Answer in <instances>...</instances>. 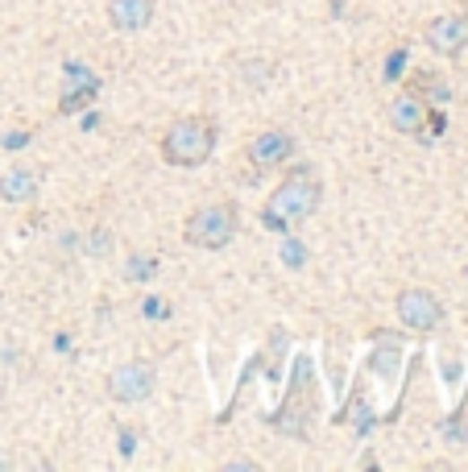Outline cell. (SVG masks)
Returning <instances> with one entry per match:
<instances>
[{
    "label": "cell",
    "mask_w": 468,
    "mask_h": 472,
    "mask_svg": "<svg viewBox=\"0 0 468 472\" xmlns=\"http://www.w3.org/2000/svg\"><path fill=\"white\" fill-rule=\"evenodd\" d=\"M38 191H42V174L33 170V166H9V170L0 174V204H9V207L33 204Z\"/></svg>",
    "instance_id": "obj_10"
},
{
    "label": "cell",
    "mask_w": 468,
    "mask_h": 472,
    "mask_svg": "<svg viewBox=\"0 0 468 472\" xmlns=\"http://www.w3.org/2000/svg\"><path fill=\"white\" fill-rule=\"evenodd\" d=\"M83 253H88V258H108V253H112V232H108V228H104V224L91 228Z\"/></svg>",
    "instance_id": "obj_12"
},
{
    "label": "cell",
    "mask_w": 468,
    "mask_h": 472,
    "mask_svg": "<svg viewBox=\"0 0 468 472\" xmlns=\"http://www.w3.org/2000/svg\"><path fill=\"white\" fill-rule=\"evenodd\" d=\"M216 145H220V125L212 117H178L158 137V153L175 170H199V166H207Z\"/></svg>",
    "instance_id": "obj_2"
},
{
    "label": "cell",
    "mask_w": 468,
    "mask_h": 472,
    "mask_svg": "<svg viewBox=\"0 0 468 472\" xmlns=\"http://www.w3.org/2000/svg\"><path fill=\"white\" fill-rule=\"evenodd\" d=\"M423 42L444 58H456L460 50H468V17L464 13H444L436 22H427Z\"/></svg>",
    "instance_id": "obj_7"
},
{
    "label": "cell",
    "mask_w": 468,
    "mask_h": 472,
    "mask_svg": "<svg viewBox=\"0 0 468 472\" xmlns=\"http://www.w3.org/2000/svg\"><path fill=\"white\" fill-rule=\"evenodd\" d=\"M153 13H158V0H108V25L117 33H142L153 25Z\"/></svg>",
    "instance_id": "obj_8"
},
{
    "label": "cell",
    "mask_w": 468,
    "mask_h": 472,
    "mask_svg": "<svg viewBox=\"0 0 468 472\" xmlns=\"http://www.w3.org/2000/svg\"><path fill=\"white\" fill-rule=\"evenodd\" d=\"M386 120H390L394 133H403V137H419V133L427 129V104L414 96V92H403V96L390 100Z\"/></svg>",
    "instance_id": "obj_9"
},
{
    "label": "cell",
    "mask_w": 468,
    "mask_h": 472,
    "mask_svg": "<svg viewBox=\"0 0 468 472\" xmlns=\"http://www.w3.org/2000/svg\"><path fill=\"white\" fill-rule=\"evenodd\" d=\"M125 274H129V278H137V282H153V274H158V261L153 258H129V266H125Z\"/></svg>",
    "instance_id": "obj_13"
},
{
    "label": "cell",
    "mask_w": 468,
    "mask_h": 472,
    "mask_svg": "<svg viewBox=\"0 0 468 472\" xmlns=\"http://www.w3.org/2000/svg\"><path fill=\"white\" fill-rule=\"evenodd\" d=\"M282 261L286 266H307V245H299V240L290 236V240L282 245Z\"/></svg>",
    "instance_id": "obj_15"
},
{
    "label": "cell",
    "mask_w": 468,
    "mask_h": 472,
    "mask_svg": "<svg viewBox=\"0 0 468 472\" xmlns=\"http://www.w3.org/2000/svg\"><path fill=\"white\" fill-rule=\"evenodd\" d=\"M406 92H414V96H419V100H439V104H444V100L452 96V87H447L444 79L427 75V71H419V75H414L411 83H406Z\"/></svg>",
    "instance_id": "obj_11"
},
{
    "label": "cell",
    "mask_w": 468,
    "mask_h": 472,
    "mask_svg": "<svg viewBox=\"0 0 468 472\" xmlns=\"http://www.w3.org/2000/svg\"><path fill=\"white\" fill-rule=\"evenodd\" d=\"M142 315L145 319H153V323H162V319H170V302H162L158 294H150V299L142 302Z\"/></svg>",
    "instance_id": "obj_14"
},
{
    "label": "cell",
    "mask_w": 468,
    "mask_h": 472,
    "mask_svg": "<svg viewBox=\"0 0 468 472\" xmlns=\"http://www.w3.org/2000/svg\"><path fill=\"white\" fill-rule=\"evenodd\" d=\"M249 166L253 170H282V166H290L294 153H299V137H294L290 129H265L257 133V137L249 141Z\"/></svg>",
    "instance_id": "obj_6"
},
{
    "label": "cell",
    "mask_w": 468,
    "mask_h": 472,
    "mask_svg": "<svg viewBox=\"0 0 468 472\" xmlns=\"http://www.w3.org/2000/svg\"><path fill=\"white\" fill-rule=\"evenodd\" d=\"M104 389H108V398L117 406H142L158 389V365L153 361H125V365H117L108 373Z\"/></svg>",
    "instance_id": "obj_4"
},
{
    "label": "cell",
    "mask_w": 468,
    "mask_h": 472,
    "mask_svg": "<svg viewBox=\"0 0 468 472\" xmlns=\"http://www.w3.org/2000/svg\"><path fill=\"white\" fill-rule=\"evenodd\" d=\"M319 204H324V183H319L316 166H294L286 170V179L270 191V199L262 204V224L265 232H294V228L303 224V220H311V215L319 212Z\"/></svg>",
    "instance_id": "obj_1"
},
{
    "label": "cell",
    "mask_w": 468,
    "mask_h": 472,
    "mask_svg": "<svg viewBox=\"0 0 468 472\" xmlns=\"http://www.w3.org/2000/svg\"><path fill=\"white\" fill-rule=\"evenodd\" d=\"M253 468H257L253 460H229L224 464V472H253Z\"/></svg>",
    "instance_id": "obj_16"
},
{
    "label": "cell",
    "mask_w": 468,
    "mask_h": 472,
    "mask_svg": "<svg viewBox=\"0 0 468 472\" xmlns=\"http://www.w3.org/2000/svg\"><path fill=\"white\" fill-rule=\"evenodd\" d=\"M394 311H398L403 328H411V332H436L439 323H444V315H447L444 302L423 286H406L403 294L394 299Z\"/></svg>",
    "instance_id": "obj_5"
},
{
    "label": "cell",
    "mask_w": 468,
    "mask_h": 472,
    "mask_svg": "<svg viewBox=\"0 0 468 472\" xmlns=\"http://www.w3.org/2000/svg\"><path fill=\"white\" fill-rule=\"evenodd\" d=\"M237 228H240L237 204L232 199H212V204H199L183 220V240L199 253H224L237 240Z\"/></svg>",
    "instance_id": "obj_3"
}]
</instances>
